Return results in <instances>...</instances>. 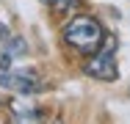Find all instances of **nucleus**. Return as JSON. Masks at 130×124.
<instances>
[{"mask_svg":"<svg viewBox=\"0 0 130 124\" xmlns=\"http://www.w3.org/2000/svg\"><path fill=\"white\" fill-rule=\"evenodd\" d=\"M11 113H14V119H20V121L39 119V110H36V105H30V102H20V99H14V102H11Z\"/></svg>","mask_w":130,"mask_h":124,"instance_id":"4","label":"nucleus"},{"mask_svg":"<svg viewBox=\"0 0 130 124\" xmlns=\"http://www.w3.org/2000/svg\"><path fill=\"white\" fill-rule=\"evenodd\" d=\"M0 86L14 94H33L42 88V80L36 72H0Z\"/></svg>","mask_w":130,"mask_h":124,"instance_id":"3","label":"nucleus"},{"mask_svg":"<svg viewBox=\"0 0 130 124\" xmlns=\"http://www.w3.org/2000/svg\"><path fill=\"white\" fill-rule=\"evenodd\" d=\"M64 39H67V44H72L75 50L80 52H97V50L103 47V28L100 22L94 19V17H86V14H80V17H72L67 28H64Z\"/></svg>","mask_w":130,"mask_h":124,"instance_id":"1","label":"nucleus"},{"mask_svg":"<svg viewBox=\"0 0 130 124\" xmlns=\"http://www.w3.org/2000/svg\"><path fill=\"white\" fill-rule=\"evenodd\" d=\"M0 69H3V72L11 69V55H8V52H3V58H0Z\"/></svg>","mask_w":130,"mask_h":124,"instance_id":"7","label":"nucleus"},{"mask_svg":"<svg viewBox=\"0 0 130 124\" xmlns=\"http://www.w3.org/2000/svg\"><path fill=\"white\" fill-rule=\"evenodd\" d=\"M44 3H50L55 11H69L72 8V0H44Z\"/></svg>","mask_w":130,"mask_h":124,"instance_id":"6","label":"nucleus"},{"mask_svg":"<svg viewBox=\"0 0 130 124\" xmlns=\"http://www.w3.org/2000/svg\"><path fill=\"white\" fill-rule=\"evenodd\" d=\"M6 52L14 58V55H25L28 52V44H25V39H8L6 42Z\"/></svg>","mask_w":130,"mask_h":124,"instance_id":"5","label":"nucleus"},{"mask_svg":"<svg viewBox=\"0 0 130 124\" xmlns=\"http://www.w3.org/2000/svg\"><path fill=\"white\" fill-rule=\"evenodd\" d=\"M116 39L108 36L103 39V47L97 52H91V58L83 64V72L89 77H97V80H116L119 77V66H116Z\"/></svg>","mask_w":130,"mask_h":124,"instance_id":"2","label":"nucleus"}]
</instances>
